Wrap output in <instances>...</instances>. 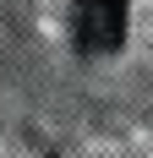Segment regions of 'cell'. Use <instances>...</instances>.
I'll return each mask as SVG.
<instances>
[{
  "label": "cell",
  "mask_w": 153,
  "mask_h": 158,
  "mask_svg": "<svg viewBox=\"0 0 153 158\" xmlns=\"http://www.w3.org/2000/svg\"><path fill=\"white\" fill-rule=\"evenodd\" d=\"M71 33L82 55H109L126 38V0H76L71 6Z\"/></svg>",
  "instance_id": "obj_1"
}]
</instances>
